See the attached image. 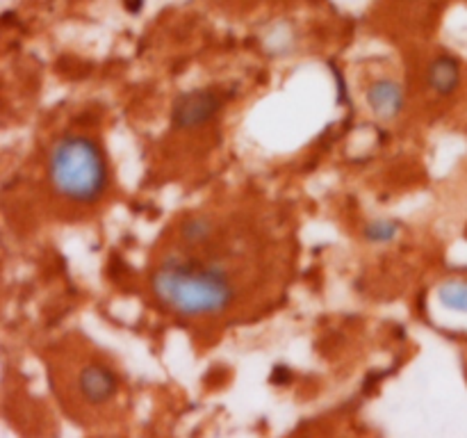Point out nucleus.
Listing matches in <instances>:
<instances>
[{
  "mask_svg": "<svg viewBox=\"0 0 467 438\" xmlns=\"http://www.w3.org/2000/svg\"><path fill=\"white\" fill-rule=\"evenodd\" d=\"M219 105H222V100H219V96L214 94V91H208V89L187 91V94L178 96L176 103H173V110H171L173 128L192 130V128L205 126V123L217 114Z\"/></svg>",
  "mask_w": 467,
  "mask_h": 438,
  "instance_id": "3",
  "label": "nucleus"
},
{
  "mask_svg": "<svg viewBox=\"0 0 467 438\" xmlns=\"http://www.w3.org/2000/svg\"><path fill=\"white\" fill-rule=\"evenodd\" d=\"M78 388H80L82 397L94 404H103V402L112 400L117 395V377L112 370L103 368V365H87L78 377Z\"/></svg>",
  "mask_w": 467,
  "mask_h": 438,
  "instance_id": "4",
  "label": "nucleus"
},
{
  "mask_svg": "<svg viewBox=\"0 0 467 438\" xmlns=\"http://www.w3.org/2000/svg\"><path fill=\"white\" fill-rule=\"evenodd\" d=\"M368 103L381 119H392L404 105V91L395 80H379L368 89Z\"/></svg>",
  "mask_w": 467,
  "mask_h": 438,
  "instance_id": "5",
  "label": "nucleus"
},
{
  "mask_svg": "<svg viewBox=\"0 0 467 438\" xmlns=\"http://www.w3.org/2000/svg\"><path fill=\"white\" fill-rule=\"evenodd\" d=\"M395 233H397V224L386 222V219L372 222L368 228H365V235H368L369 242H388L395 237Z\"/></svg>",
  "mask_w": 467,
  "mask_h": 438,
  "instance_id": "9",
  "label": "nucleus"
},
{
  "mask_svg": "<svg viewBox=\"0 0 467 438\" xmlns=\"http://www.w3.org/2000/svg\"><path fill=\"white\" fill-rule=\"evenodd\" d=\"M441 301L447 308L467 310V283L463 281H450L442 286Z\"/></svg>",
  "mask_w": 467,
  "mask_h": 438,
  "instance_id": "7",
  "label": "nucleus"
},
{
  "mask_svg": "<svg viewBox=\"0 0 467 438\" xmlns=\"http://www.w3.org/2000/svg\"><path fill=\"white\" fill-rule=\"evenodd\" d=\"M50 182L71 201H96L108 182V167L99 146L82 135H68L57 141L48 162Z\"/></svg>",
  "mask_w": 467,
  "mask_h": 438,
  "instance_id": "2",
  "label": "nucleus"
},
{
  "mask_svg": "<svg viewBox=\"0 0 467 438\" xmlns=\"http://www.w3.org/2000/svg\"><path fill=\"white\" fill-rule=\"evenodd\" d=\"M150 283L164 306L187 318L219 313L233 301L231 281L219 269L194 263L167 260L162 267L155 269Z\"/></svg>",
  "mask_w": 467,
  "mask_h": 438,
  "instance_id": "1",
  "label": "nucleus"
},
{
  "mask_svg": "<svg viewBox=\"0 0 467 438\" xmlns=\"http://www.w3.org/2000/svg\"><path fill=\"white\" fill-rule=\"evenodd\" d=\"M210 233H213V224H210L208 219H190V222L185 224V228H182V235H185V240L190 242V245L203 242Z\"/></svg>",
  "mask_w": 467,
  "mask_h": 438,
  "instance_id": "8",
  "label": "nucleus"
},
{
  "mask_svg": "<svg viewBox=\"0 0 467 438\" xmlns=\"http://www.w3.org/2000/svg\"><path fill=\"white\" fill-rule=\"evenodd\" d=\"M427 80H429V87H431L433 91H438V94L442 96L451 94V91L459 87V80H461L459 62H456L454 57H450V55H442V57H438L436 62L429 67Z\"/></svg>",
  "mask_w": 467,
  "mask_h": 438,
  "instance_id": "6",
  "label": "nucleus"
},
{
  "mask_svg": "<svg viewBox=\"0 0 467 438\" xmlns=\"http://www.w3.org/2000/svg\"><path fill=\"white\" fill-rule=\"evenodd\" d=\"M272 379H274V381H276V383H285L287 379H290V372H287V370L283 368V365H278V368L274 370Z\"/></svg>",
  "mask_w": 467,
  "mask_h": 438,
  "instance_id": "10",
  "label": "nucleus"
}]
</instances>
